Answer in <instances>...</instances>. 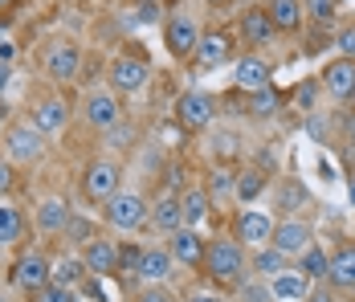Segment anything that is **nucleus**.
Instances as JSON below:
<instances>
[{
	"label": "nucleus",
	"mask_w": 355,
	"mask_h": 302,
	"mask_svg": "<svg viewBox=\"0 0 355 302\" xmlns=\"http://www.w3.org/2000/svg\"><path fill=\"white\" fill-rule=\"evenodd\" d=\"M205 269L213 274L216 282H241V274H245V249H241V241L216 237L213 245L205 249Z\"/></svg>",
	"instance_id": "f257e3e1"
},
{
	"label": "nucleus",
	"mask_w": 355,
	"mask_h": 302,
	"mask_svg": "<svg viewBox=\"0 0 355 302\" xmlns=\"http://www.w3.org/2000/svg\"><path fill=\"white\" fill-rule=\"evenodd\" d=\"M270 245H274L278 253H286V258H302V253L315 245V229H311L306 221H282V225H274Z\"/></svg>",
	"instance_id": "f03ea898"
},
{
	"label": "nucleus",
	"mask_w": 355,
	"mask_h": 302,
	"mask_svg": "<svg viewBox=\"0 0 355 302\" xmlns=\"http://www.w3.org/2000/svg\"><path fill=\"white\" fill-rule=\"evenodd\" d=\"M143 217H147V204L135 192H114L107 201V221L114 229H139Z\"/></svg>",
	"instance_id": "7ed1b4c3"
},
{
	"label": "nucleus",
	"mask_w": 355,
	"mask_h": 302,
	"mask_svg": "<svg viewBox=\"0 0 355 302\" xmlns=\"http://www.w3.org/2000/svg\"><path fill=\"white\" fill-rule=\"evenodd\" d=\"M12 282H17L21 290L41 294V290L53 282V269H49V262H45L41 253H25V258H17V266H12Z\"/></svg>",
	"instance_id": "20e7f679"
},
{
	"label": "nucleus",
	"mask_w": 355,
	"mask_h": 302,
	"mask_svg": "<svg viewBox=\"0 0 355 302\" xmlns=\"http://www.w3.org/2000/svg\"><path fill=\"white\" fill-rule=\"evenodd\" d=\"M82 192H86L90 201H110V196L119 192V168H114L110 160L90 164V168H86V180H82Z\"/></svg>",
	"instance_id": "39448f33"
},
{
	"label": "nucleus",
	"mask_w": 355,
	"mask_h": 302,
	"mask_svg": "<svg viewBox=\"0 0 355 302\" xmlns=\"http://www.w3.org/2000/svg\"><path fill=\"white\" fill-rule=\"evenodd\" d=\"M322 86H327V94L339 102L355 99V62L352 58H339V62H331V66L322 69Z\"/></svg>",
	"instance_id": "423d86ee"
},
{
	"label": "nucleus",
	"mask_w": 355,
	"mask_h": 302,
	"mask_svg": "<svg viewBox=\"0 0 355 302\" xmlns=\"http://www.w3.org/2000/svg\"><path fill=\"white\" fill-rule=\"evenodd\" d=\"M176 115H180V123H184V127L200 131V127H209V123H213L216 106H213V99H209V94H200V90H188V94L180 99Z\"/></svg>",
	"instance_id": "0eeeda50"
},
{
	"label": "nucleus",
	"mask_w": 355,
	"mask_h": 302,
	"mask_svg": "<svg viewBox=\"0 0 355 302\" xmlns=\"http://www.w3.org/2000/svg\"><path fill=\"white\" fill-rule=\"evenodd\" d=\"M164 41H168V49H172L176 58H188V53H196V45H200V29H196L192 17H172Z\"/></svg>",
	"instance_id": "6e6552de"
},
{
	"label": "nucleus",
	"mask_w": 355,
	"mask_h": 302,
	"mask_svg": "<svg viewBox=\"0 0 355 302\" xmlns=\"http://www.w3.org/2000/svg\"><path fill=\"white\" fill-rule=\"evenodd\" d=\"M205 241L196 237V229H176V233L168 237V253L176 258L180 266H205Z\"/></svg>",
	"instance_id": "1a4fd4ad"
},
{
	"label": "nucleus",
	"mask_w": 355,
	"mask_h": 302,
	"mask_svg": "<svg viewBox=\"0 0 355 302\" xmlns=\"http://www.w3.org/2000/svg\"><path fill=\"white\" fill-rule=\"evenodd\" d=\"M8 156L12 160H21V164H29V160H37L41 156V147H45V139H41V131L37 127H29V123H17L12 131H8Z\"/></svg>",
	"instance_id": "9d476101"
},
{
	"label": "nucleus",
	"mask_w": 355,
	"mask_h": 302,
	"mask_svg": "<svg viewBox=\"0 0 355 302\" xmlns=\"http://www.w3.org/2000/svg\"><path fill=\"white\" fill-rule=\"evenodd\" d=\"M110 86L114 90H123V94H135L147 86V66L135 62V58H119L114 66H110Z\"/></svg>",
	"instance_id": "9b49d317"
},
{
	"label": "nucleus",
	"mask_w": 355,
	"mask_h": 302,
	"mask_svg": "<svg viewBox=\"0 0 355 302\" xmlns=\"http://www.w3.org/2000/svg\"><path fill=\"white\" fill-rule=\"evenodd\" d=\"M270 290H274V302H298L311 294V278L302 269H282L278 278H270Z\"/></svg>",
	"instance_id": "f8f14e48"
},
{
	"label": "nucleus",
	"mask_w": 355,
	"mask_h": 302,
	"mask_svg": "<svg viewBox=\"0 0 355 302\" xmlns=\"http://www.w3.org/2000/svg\"><path fill=\"white\" fill-rule=\"evenodd\" d=\"M78 66H82V58H78V49L66 45V41H58V45L45 53V74H49V78H58V82L78 78Z\"/></svg>",
	"instance_id": "ddd939ff"
},
{
	"label": "nucleus",
	"mask_w": 355,
	"mask_h": 302,
	"mask_svg": "<svg viewBox=\"0 0 355 302\" xmlns=\"http://www.w3.org/2000/svg\"><path fill=\"white\" fill-rule=\"evenodd\" d=\"M237 237H241V245H270V237H274V221L266 217V212H241L237 217Z\"/></svg>",
	"instance_id": "4468645a"
},
{
	"label": "nucleus",
	"mask_w": 355,
	"mask_h": 302,
	"mask_svg": "<svg viewBox=\"0 0 355 302\" xmlns=\"http://www.w3.org/2000/svg\"><path fill=\"white\" fill-rule=\"evenodd\" d=\"M86 119H90V127L110 131V127L119 123V99H114L110 90H94V94L86 99Z\"/></svg>",
	"instance_id": "2eb2a0df"
},
{
	"label": "nucleus",
	"mask_w": 355,
	"mask_h": 302,
	"mask_svg": "<svg viewBox=\"0 0 355 302\" xmlns=\"http://www.w3.org/2000/svg\"><path fill=\"white\" fill-rule=\"evenodd\" d=\"M233 82H237V90H249V94L270 90V66H266L261 58H241V62H237V74H233Z\"/></svg>",
	"instance_id": "dca6fc26"
},
{
	"label": "nucleus",
	"mask_w": 355,
	"mask_h": 302,
	"mask_svg": "<svg viewBox=\"0 0 355 302\" xmlns=\"http://www.w3.org/2000/svg\"><path fill=\"white\" fill-rule=\"evenodd\" d=\"M274 33H278V29H274V21H270L266 8H249L245 17H241V37L253 41V45H270Z\"/></svg>",
	"instance_id": "f3484780"
},
{
	"label": "nucleus",
	"mask_w": 355,
	"mask_h": 302,
	"mask_svg": "<svg viewBox=\"0 0 355 302\" xmlns=\"http://www.w3.org/2000/svg\"><path fill=\"white\" fill-rule=\"evenodd\" d=\"M266 12H270V21H274L278 33H290V29L302 25V12H306V8H302V0H270Z\"/></svg>",
	"instance_id": "a211bd4d"
},
{
	"label": "nucleus",
	"mask_w": 355,
	"mask_h": 302,
	"mask_svg": "<svg viewBox=\"0 0 355 302\" xmlns=\"http://www.w3.org/2000/svg\"><path fill=\"white\" fill-rule=\"evenodd\" d=\"M82 262H86V269H90L94 278H103V274H110V269H119V249H114L110 241H90Z\"/></svg>",
	"instance_id": "6ab92c4d"
},
{
	"label": "nucleus",
	"mask_w": 355,
	"mask_h": 302,
	"mask_svg": "<svg viewBox=\"0 0 355 302\" xmlns=\"http://www.w3.org/2000/svg\"><path fill=\"white\" fill-rule=\"evenodd\" d=\"M66 225H70V208H66V201H58V196L41 201V208H37V229H41V233H62Z\"/></svg>",
	"instance_id": "aec40b11"
},
{
	"label": "nucleus",
	"mask_w": 355,
	"mask_h": 302,
	"mask_svg": "<svg viewBox=\"0 0 355 302\" xmlns=\"http://www.w3.org/2000/svg\"><path fill=\"white\" fill-rule=\"evenodd\" d=\"M66 119H70V110H66V102H58V99L41 102V106L33 110V127H37L41 135L62 131V127H66Z\"/></svg>",
	"instance_id": "412c9836"
},
{
	"label": "nucleus",
	"mask_w": 355,
	"mask_h": 302,
	"mask_svg": "<svg viewBox=\"0 0 355 302\" xmlns=\"http://www.w3.org/2000/svg\"><path fill=\"white\" fill-rule=\"evenodd\" d=\"M172 266H176V258H172L168 249H143L139 278H147V282H164V278H172Z\"/></svg>",
	"instance_id": "4be33fe9"
},
{
	"label": "nucleus",
	"mask_w": 355,
	"mask_h": 302,
	"mask_svg": "<svg viewBox=\"0 0 355 302\" xmlns=\"http://www.w3.org/2000/svg\"><path fill=\"white\" fill-rule=\"evenodd\" d=\"M209 192L205 188H192V192H184L180 196V212H184V229H196L200 221H205V212H209Z\"/></svg>",
	"instance_id": "5701e85b"
},
{
	"label": "nucleus",
	"mask_w": 355,
	"mask_h": 302,
	"mask_svg": "<svg viewBox=\"0 0 355 302\" xmlns=\"http://www.w3.org/2000/svg\"><path fill=\"white\" fill-rule=\"evenodd\" d=\"M339 290H355V245H347L343 253L331 258V274H327Z\"/></svg>",
	"instance_id": "b1692460"
},
{
	"label": "nucleus",
	"mask_w": 355,
	"mask_h": 302,
	"mask_svg": "<svg viewBox=\"0 0 355 302\" xmlns=\"http://www.w3.org/2000/svg\"><path fill=\"white\" fill-rule=\"evenodd\" d=\"M151 221H155V229H164V233H176V229H184L180 201H176V196H159V204L151 208Z\"/></svg>",
	"instance_id": "393cba45"
},
{
	"label": "nucleus",
	"mask_w": 355,
	"mask_h": 302,
	"mask_svg": "<svg viewBox=\"0 0 355 302\" xmlns=\"http://www.w3.org/2000/svg\"><path fill=\"white\" fill-rule=\"evenodd\" d=\"M225 58H229V37L225 33L200 37V45H196V62H200V66H220Z\"/></svg>",
	"instance_id": "a878e982"
},
{
	"label": "nucleus",
	"mask_w": 355,
	"mask_h": 302,
	"mask_svg": "<svg viewBox=\"0 0 355 302\" xmlns=\"http://www.w3.org/2000/svg\"><path fill=\"white\" fill-rule=\"evenodd\" d=\"M229 196H237V171L216 168L209 180V201H229Z\"/></svg>",
	"instance_id": "bb28decb"
},
{
	"label": "nucleus",
	"mask_w": 355,
	"mask_h": 302,
	"mask_svg": "<svg viewBox=\"0 0 355 302\" xmlns=\"http://www.w3.org/2000/svg\"><path fill=\"white\" fill-rule=\"evenodd\" d=\"M261 188H266V176L261 171H237V201H257L261 196Z\"/></svg>",
	"instance_id": "cd10ccee"
},
{
	"label": "nucleus",
	"mask_w": 355,
	"mask_h": 302,
	"mask_svg": "<svg viewBox=\"0 0 355 302\" xmlns=\"http://www.w3.org/2000/svg\"><path fill=\"white\" fill-rule=\"evenodd\" d=\"M302 274H306V278H327V274H331V258H327V253H322L319 245H311V249H306V253H302Z\"/></svg>",
	"instance_id": "c85d7f7f"
},
{
	"label": "nucleus",
	"mask_w": 355,
	"mask_h": 302,
	"mask_svg": "<svg viewBox=\"0 0 355 302\" xmlns=\"http://www.w3.org/2000/svg\"><path fill=\"white\" fill-rule=\"evenodd\" d=\"M253 266H257V274H266V278H278V274L286 269V253H278L274 245H270V249H257Z\"/></svg>",
	"instance_id": "c756f323"
},
{
	"label": "nucleus",
	"mask_w": 355,
	"mask_h": 302,
	"mask_svg": "<svg viewBox=\"0 0 355 302\" xmlns=\"http://www.w3.org/2000/svg\"><path fill=\"white\" fill-rule=\"evenodd\" d=\"M82 274H86V262H78V258H62V262L53 266V286H73Z\"/></svg>",
	"instance_id": "7c9ffc66"
},
{
	"label": "nucleus",
	"mask_w": 355,
	"mask_h": 302,
	"mask_svg": "<svg viewBox=\"0 0 355 302\" xmlns=\"http://www.w3.org/2000/svg\"><path fill=\"white\" fill-rule=\"evenodd\" d=\"M17 237H21V212L0 204V245H12Z\"/></svg>",
	"instance_id": "2f4dec72"
},
{
	"label": "nucleus",
	"mask_w": 355,
	"mask_h": 302,
	"mask_svg": "<svg viewBox=\"0 0 355 302\" xmlns=\"http://www.w3.org/2000/svg\"><path fill=\"white\" fill-rule=\"evenodd\" d=\"M237 302H274V290H270L266 282H241Z\"/></svg>",
	"instance_id": "473e14b6"
},
{
	"label": "nucleus",
	"mask_w": 355,
	"mask_h": 302,
	"mask_svg": "<svg viewBox=\"0 0 355 302\" xmlns=\"http://www.w3.org/2000/svg\"><path fill=\"white\" fill-rule=\"evenodd\" d=\"M139 266H143V249H135V245H127V249L119 253V269H123L127 278H135V274H139Z\"/></svg>",
	"instance_id": "72a5a7b5"
},
{
	"label": "nucleus",
	"mask_w": 355,
	"mask_h": 302,
	"mask_svg": "<svg viewBox=\"0 0 355 302\" xmlns=\"http://www.w3.org/2000/svg\"><path fill=\"white\" fill-rule=\"evenodd\" d=\"M274 106H278V94H274V90H257V94H253V106H249V110L266 119V115H274Z\"/></svg>",
	"instance_id": "f704fd0d"
},
{
	"label": "nucleus",
	"mask_w": 355,
	"mask_h": 302,
	"mask_svg": "<svg viewBox=\"0 0 355 302\" xmlns=\"http://www.w3.org/2000/svg\"><path fill=\"white\" fill-rule=\"evenodd\" d=\"M131 139H135V127H131V123H123V119L107 131V143H114V147H127Z\"/></svg>",
	"instance_id": "c9c22d12"
},
{
	"label": "nucleus",
	"mask_w": 355,
	"mask_h": 302,
	"mask_svg": "<svg viewBox=\"0 0 355 302\" xmlns=\"http://www.w3.org/2000/svg\"><path fill=\"white\" fill-rule=\"evenodd\" d=\"M302 8H306L315 21H331V17H335V0H302Z\"/></svg>",
	"instance_id": "e433bc0d"
},
{
	"label": "nucleus",
	"mask_w": 355,
	"mask_h": 302,
	"mask_svg": "<svg viewBox=\"0 0 355 302\" xmlns=\"http://www.w3.org/2000/svg\"><path fill=\"white\" fill-rule=\"evenodd\" d=\"M213 151L216 156H233V151H237V131H216L213 135Z\"/></svg>",
	"instance_id": "4c0bfd02"
},
{
	"label": "nucleus",
	"mask_w": 355,
	"mask_h": 302,
	"mask_svg": "<svg viewBox=\"0 0 355 302\" xmlns=\"http://www.w3.org/2000/svg\"><path fill=\"white\" fill-rule=\"evenodd\" d=\"M37 302H73V294H70V286H45L41 294H37Z\"/></svg>",
	"instance_id": "58836bf2"
},
{
	"label": "nucleus",
	"mask_w": 355,
	"mask_h": 302,
	"mask_svg": "<svg viewBox=\"0 0 355 302\" xmlns=\"http://www.w3.org/2000/svg\"><path fill=\"white\" fill-rule=\"evenodd\" d=\"M335 45H339V53H343V58H352V62H355V29H343Z\"/></svg>",
	"instance_id": "ea45409f"
},
{
	"label": "nucleus",
	"mask_w": 355,
	"mask_h": 302,
	"mask_svg": "<svg viewBox=\"0 0 355 302\" xmlns=\"http://www.w3.org/2000/svg\"><path fill=\"white\" fill-rule=\"evenodd\" d=\"M66 229H70V241H86V237H90V225H86L82 217H70V225H66Z\"/></svg>",
	"instance_id": "a19ab883"
},
{
	"label": "nucleus",
	"mask_w": 355,
	"mask_h": 302,
	"mask_svg": "<svg viewBox=\"0 0 355 302\" xmlns=\"http://www.w3.org/2000/svg\"><path fill=\"white\" fill-rule=\"evenodd\" d=\"M139 302H176L168 290H159V286H151V290H143L139 294Z\"/></svg>",
	"instance_id": "79ce46f5"
},
{
	"label": "nucleus",
	"mask_w": 355,
	"mask_h": 302,
	"mask_svg": "<svg viewBox=\"0 0 355 302\" xmlns=\"http://www.w3.org/2000/svg\"><path fill=\"white\" fill-rule=\"evenodd\" d=\"M298 106H315V82H306V86H298Z\"/></svg>",
	"instance_id": "37998d69"
},
{
	"label": "nucleus",
	"mask_w": 355,
	"mask_h": 302,
	"mask_svg": "<svg viewBox=\"0 0 355 302\" xmlns=\"http://www.w3.org/2000/svg\"><path fill=\"white\" fill-rule=\"evenodd\" d=\"M8 188H12V168L0 164V192H8Z\"/></svg>",
	"instance_id": "c03bdc74"
},
{
	"label": "nucleus",
	"mask_w": 355,
	"mask_h": 302,
	"mask_svg": "<svg viewBox=\"0 0 355 302\" xmlns=\"http://www.w3.org/2000/svg\"><path fill=\"white\" fill-rule=\"evenodd\" d=\"M8 74H12V69H8L4 62H0V94H4V86H8Z\"/></svg>",
	"instance_id": "a18cd8bd"
},
{
	"label": "nucleus",
	"mask_w": 355,
	"mask_h": 302,
	"mask_svg": "<svg viewBox=\"0 0 355 302\" xmlns=\"http://www.w3.org/2000/svg\"><path fill=\"white\" fill-rule=\"evenodd\" d=\"M306 302H331V294H322V290H315V294H306Z\"/></svg>",
	"instance_id": "49530a36"
},
{
	"label": "nucleus",
	"mask_w": 355,
	"mask_h": 302,
	"mask_svg": "<svg viewBox=\"0 0 355 302\" xmlns=\"http://www.w3.org/2000/svg\"><path fill=\"white\" fill-rule=\"evenodd\" d=\"M188 302H220V299H213V294H196V299H188Z\"/></svg>",
	"instance_id": "de8ad7c7"
},
{
	"label": "nucleus",
	"mask_w": 355,
	"mask_h": 302,
	"mask_svg": "<svg viewBox=\"0 0 355 302\" xmlns=\"http://www.w3.org/2000/svg\"><path fill=\"white\" fill-rule=\"evenodd\" d=\"M347 192H352V204H355V176H352V184H347Z\"/></svg>",
	"instance_id": "09e8293b"
},
{
	"label": "nucleus",
	"mask_w": 355,
	"mask_h": 302,
	"mask_svg": "<svg viewBox=\"0 0 355 302\" xmlns=\"http://www.w3.org/2000/svg\"><path fill=\"white\" fill-rule=\"evenodd\" d=\"M209 4H225V0H209Z\"/></svg>",
	"instance_id": "8fccbe9b"
},
{
	"label": "nucleus",
	"mask_w": 355,
	"mask_h": 302,
	"mask_svg": "<svg viewBox=\"0 0 355 302\" xmlns=\"http://www.w3.org/2000/svg\"><path fill=\"white\" fill-rule=\"evenodd\" d=\"M0 4H8V0H0Z\"/></svg>",
	"instance_id": "3c124183"
},
{
	"label": "nucleus",
	"mask_w": 355,
	"mask_h": 302,
	"mask_svg": "<svg viewBox=\"0 0 355 302\" xmlns=\"http://www.w3.org/2000/svg\"><path fill=\"white\" fill-rule=\"evenodd\" d=\"M0 127H4V119H0Z\"/></svg>",
	"instance_id": "603ef678"
}]
</instances>
